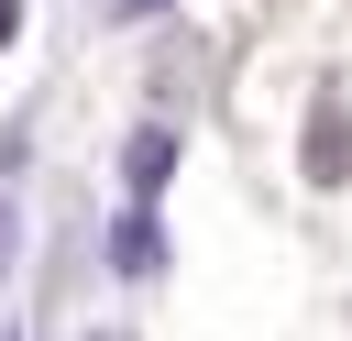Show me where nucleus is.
Wrapping results in <instances>:
<instances>
[{"mask_svg": "<svg viewBox=\"0 0 352 341\" xmlns=\"http://www.w3.org/2000/svg\"><path fill=\"white\" fill-rule=\"evenodd\" d=\"M11 33H22V0H0V44H11Z\"/></svg>", "mask_w": 352, "mask_h": 341, "instance_id": "4", "label": "nucleus"}, {"mask_svg": "<svg viewBox=\"0 0 352 341\" xmlns=\"http://www.w3.org/2000/svg\"><path fill=\"white\" fill-rule=\"evenodd\" d=\"M0 253H11V209H0Z\"/></svg>", "mask_w": 352, "mask_h": 341, "instance_id": "5", "label": "nucleus"}, {"mask_svg": "<svg viewBox=\"0 0 352 341\" xmlns=\"http://www.w3.org/2000/svg\"><path fill=\"white\" fill-rule=\"evenodd\" d=\"M110 264H121V275H154V264H165V231H154V220L132 209V220L110 231Z\"/></svg>", "mask_w": 352, "mask_h": 341, "instance_id": "2", "label": "nucleus"}, {"mask_svg": "<svg viewBox=\"0 0 352 341\" xmlns=\"http://www.w3.org/2000/svg\"><path fill=\"white\" fill-rule=\"evenodd\" d=\"M110 11H121V22H143V11H165V0H110Z\"/></svg>", "mask_w": 352, "mask_h": 341, "instance_id": "3", "label": "nucleus"}, {"mask_svg": "<svg viewBox=\"0 0 352 341\" xmlns=\"http://www.w3.org/2000/svg\"><path fill=\"white\" fill-rule=\"evenodd\" d=\"M165 165H176V143H165V132H132V154H121V187H132V198H154V187H165Z\"/></svg>", "mask_w": 352, "mask_h": 341, "instance_id": "1", "label": "nucleus"}]
</instances>
